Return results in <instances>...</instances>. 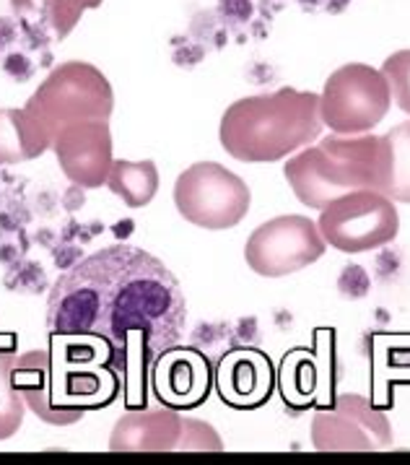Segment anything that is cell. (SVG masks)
<instances>
[{
    "instance_id": "cell-1",
    "label": "cell",
    "mask_w": 410,
    "mask_h": 465,
    "mask_svg": "<svg viewBox=\"0 0 410 465\" xmlns=\"http://www.w3.org/2000/svg\"><path fill=\"white\" fill-rule=\"evenodd\" d=\"M187 322L185 292L151 252L112 244L75 262L55 281L47 328L99 341L122 377L128 409H146L151 367L174 349Z\"/></svg>"
},
{
    "instance_id": "cell-2",
    "label": "cell",
    "mask_w": 410,
    "mask_h": 465,
    "mask_svg": "<svg viewBox=\"0 0 410 465\" xmlns=\"http://www.w3.org/2000/svg\"><path fill=\"white\" fill-rule=\"evenodd\" d=\"M50 351L16 356L14 382L26 406L53 427H71L86 411L104 409L122 392L107 349L83 335L50 333Z\"/></svg>"
},
{
    "instance_id": "cell-3",
    "label": "cell",
    "mask_w": 410,
    "mask_h": 465,
    "mask_svg": "<svg viewBox=\"0 0 410 465\" xmlns=\"http://www.w3.org/2000/svg\"><path fill=\"white\" fill-rule=\"evenodd\" d=\"M319 94L278 89L237 99L226 107L219 138L229 156L247 164H270L307 149L322 135Z\"/></svg>"
},
{
    "instance_id": "cell-4",
    "label": "cell",
    "mask_w": 410,
    "mask_h": 465,
    "mask_svg": "<svg viewBox=\"0 0 410 465\" xmlns=\"http://www.w3.org/2000/svg\"><path fill=\"white\" fill-rule=\"evenodd\" d=\"M390 151L385 135H327L317 146L297 151L286 162V180L301 203L322 211L354 190L385 193Z\"/></svg>"
},
{
    "instance_id": "cell-5",
    "label": "cell",
    "mask_w": 410,
    "mask_h": 465,
    "mask_svg": "<svg viewBox=\"0 0 410 465\" xmlns=\"http://www.w3.org/2000/svg\"><path fill=\"white\" fill-rule=\"evenodd\" d=\"M24 110L34 114L42 128L53 133L55 141L57 131H63L71 123L81 120H107L112 117L114 94L107 75L92 63L68 60L57 65L53 74L47 75L39 89Z\"/></svg>"
},
{
    "instance_id": "cell-6",
    "label": "cell",
    "mask_w": 410,
    "mask_h": 465,
    "mask_svg": "<svg viewBox=\"0 0 410 465\" xmlns=\"http://www.w3.org/2000/svg\"><path fill=\"white\" fill-rule=\"evenodd\" d=\"M392 92L382 71L364 63L340 65L319 94V114L336 135H364L390 112Z\"/></svg>"
},
{
    "instance_id": "cell-7",
    "label": "cell",
    "mask_w": 410,
    "mask_h": 465,
    "mask_svg": "<svg viewBox=\"0 0 410 465\" xmlns=\"http://www.w3.org/2000/svg\"><path fill=\"white\" fill-rule=\"evenodd\" d=\"M252 193L239 174L219 162H198L174 183V205L185 222L208 232H224L242 222Z\"/></svg>"
},
{
    "instance_id": "cell-8",
    "label": "cell",
    "mask_w": 410,
    "mask_h": 465,
    "mask_svg": "<svg viewBox=\"0 0 410 465\" xmlns=\"http://www.w3.org/2000/svg\"><path fill=\"white\" fill-rule=\"evenodd\" d=\"M317 226L330 247L358 255L390 244L400 232V216L385 193L354 190L325 205Z\"/></svg>"
},
{
    "instance_id": "cell-9",
    "label": "cell",
    "mask_w": 410,
    "mask_h": 465,
    "mask_svg": "<svg viewBox=\"0 0 410 465\" xmlns=\"http://www.w3.org/2000/svg\"><path fill=\"white\" fill-rule=\"evenodd\" d=\"M325 250L317 222L291 213L260 223L244 244V261L262 279H283L317 262Z\"/></svg>"
},
{
    "instance_id": "cell-10",
    "label": "cell",
    "mask_w": 410,
    "mask_h": 465,
    "mask_svg": "<svg viewBox=\"0 0 410 465\" xmlns=\"http://www.w3.org/2000/svg\"><path fill=\"white\" fill-rule=\"evenodd\" d=\"M312 445L319 452H372L392 445L387 416L361 395L343 392L333 409H322L312 421Z\"/></svg>"
},
{
    "instance_id": "cell-11",
    "label": "cell",
    "mask_w": 410,
    "mask_h": 465,
    "mask_svg": "<svg viewBox=\"0 0 410 465\" xmlns=\"http://www.w3.org/2000/svg\"><path fill=\"white\" fill-rule=\"evenodd\" d=\"M53 151L63 174L83 190L107 185L112 169V133L107 120H81L57 131Z\"/></svg>"
},
{
    "instance_id": "cell-12",
    "label": "cell",
    "mask_w": 410,
    "mask_h": 465,
    "mask_svg": "<svg viewBox=\"0 0 410 465\" xmlns=\"http://www.w3.org/2000/svg\"><path fill=\"white\" fill-rule=\"evenodd\" d=\"M187 419L177 409H131L110 434L112 452H180Z\"/></svg>"
},
{
    "instance_id": "cell-13",
    "label": "cell",
    "mask_w": 410,
    "mask_h": 465,
    "mask_svg": "<svg viewBox=\"0 0 410 465\" xmlns=\"http://www.w3.org/2000/svg\"><path fill=\"white\" fill-rule=\"evenodd\" d=\"M153 391L169 409H195L210 391V370L195 349H169L153 364Z\"/></svg>"
},
{
    "instance_id": "cell-14",
    "label": "cell",
    "mask_w": 410,
    "mask_h": 465,
    "mask_svg": "<svg viewBox=\"0 0 410 465\" xmlns=\"http://www.w3.org/2000/svg\"><path fill=\"white\" fill-rule=\"evenodd\" d=\"M219 391L234 409H255L270 395L273 370L260 351L239 349L221 359L219 364Z\"/></svg>"
},
{
    "instance_id": "cell-15",
    "label": "cell",
    "mask_w": 410,
    "mask_h": 465,
    "mask_svg": "<svg viewBox=\"0 0 410 465\" xmlns=\"http://www.w3.org/2000/svg\"><path fill=\"white\" fill-rule=\"evenodd\" d=\"M53 149V133L42 128L34 114L24 110H0V167L21 164Z\"/></svg>"
},
{
    "instance_id": "cell-16",
    "label": "cell",
    "mask_w": 410,
    "mask_h": 465,
    "mask_svg": "<svg viewBox=\"0 0 410 465\" xmlns=\"http://www.w3.org/2000/svg\"><path fill=\"white\" fill-rule=\"evenodd\" d=\"M11 8L26 32L44 45L68 37L83 16V8L75 0H11Z\"/></svg>"
},
{
    "instance_id": "cell-17",
    "label": "cell",
    "mask_w": 410,
    "mask_h": 465,
    "mask_svg": "<svg viewBox=\"0 0 410 465\" xmlns=\"http://www.w3.org/2000/svg\"><path fill=\"white\" fill-rule=\"evenodd\" d=\"M107 187L117 198H122L131 208H143L156 198L159 190V169L151 159L143 162H128V159H114Z\"/></svg>"
},
{
    "instance_id": "cell-18",
    "label": "cell",
    "mask_w": 410,
    "mask_h": 465,
    "mask_svg": "<svg viewBox=\"0 0 410 465\" xmlns=\"http://www.w3.org/2000/svg\"><path fill=\"white\" fill-rule=\"evenodd\" d=\"M14 341L0 346V442L11 440L24 424L26 401L14 382V364H16Z\"/></svg>"
},
{
    "instance_id": "cell-19",
    "label": "cell",
    "mask_w": 410,
    "mask_h": 465,
    "mask_svg": "<svg viewBox=\"0 0 410 465\" xmlns=\"http://www.w3.org/2000/svg\"><path fill=\"white\" fill-rule=\"evenodd\" d=\"M390 151V169H387V187L385 195L395 203H410V120L395 125L387 135Z\"/></svg>"
},
{
    "instance_id": "cell-20",
    "label": "cell",
    "mask_w": 410,
    "mask_h": 465,
    "mask_svg": "<svg viewBox=\"0 0 410 465\" xmlns=\"http://www.w3.org/2000/svg\"><path fill=\"white\" fill-rule=\"evenodd\" d=\"M382 74L390 84V92L397 102V107L410 114V50L392 53L382 65Z\"/></svg>"
},
{
    "instance_id": "cell-21",
    "label": "cell",
    "mask_w": 410,
    "mask_h": 465,
    "mask_svg": "<svg viewBox=\"0 0 410 465\" xmlns=\"http://www.w3.org/2000/svg\"><path fill=\"white\" fill-rule=\"evenodd\" d=\"M75 3H78V5H81L83 11H89V8H99V5H102L104 0H75Z\"/></svg>"
}]
</instances>
